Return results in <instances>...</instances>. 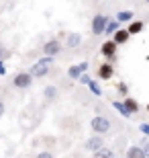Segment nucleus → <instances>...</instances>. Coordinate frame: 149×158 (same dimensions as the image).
<instances>
[{
	"instance_id": "4",
	"label": "nucleus",
	"mask_w": 149,
	"mask_h": 158,
	"mask_svg": "<svg viewBox=\"0 0 149 158\" xmlns=\"http://www.w3.org/2000/svg\"><path fill=\"white\" fill-rule=\"evenodd\" d=\"M108 21H110L108 17H104V15H96V17L92 19V33H94V35H104Z\"/></svg>"
},
{
	"instance_id": "27",
	"label": "nucleus",
	"mask_w": 149,
	"mask_h": 158,
	"mask_svg": "<svg viewBox=\"0 0 149 158\" xmlns=\"http://www.w3.org/2000/svg\"><path fill=\"white\" fill-rule=\"evenodd\" d=\"M143 150H145V154H147V158H149V142H145V144H143Z\"/></svg>"
},
{
	"instance_id": "7",
	"label": "nucleus",
	"mask_w": 149,
	"mask_h": 158,
	"mask_svg": "<svg viewBox=\"0 0 149 158\" xmlns=\"http://www.w3.org/2000/svg\"><path fill=\"white\" fill-rule=\"evenodd\" d=\"M59 52H61V43H59L57 39H49L45 45H43V56H53V58H55Z\"/></svg>"
},
{
	"instance_id": "26",
	"label": "nucleus",
	"mask_w": 149,
	"mask_h": 158,
	"mask_svg": "<svg viewBox=\"0 0 149 158\" xmlns=\"http://www.w3.org/2000/svg\"><path fill=\"white\" fill-rule=\"evenodd\" d=\"M6 74V66H4V60H0V76Z\"/></svg>"
},
{
	"instance_id": "12",
	"label": "nucleus",
	"mask_w": 149,
	"mask_h": 158,
	"mask_svg": "<svg viewBox=\"0 0 149 158\" xmlns=\"http://www.w3.org/2000/svg\"><path fill=\"white\" fill-rule=\"evenodd\" d=\"M127 29H129V33H131V35H139V33L145 29V23H143V21H131Z\"/></svg>"
},
{
	"instance_id": "1",
	"label": "nucleus",
	"mask_w": 149,
	"mask_h": 158,
	"mask_svg": "<svg viewBox=\"0 0 149 158\" xmlns=\"http://www.w3.org/2000/svg\"><path fill=\"white\" fill-rule=\"evenodd\" d=\"M53 64V56H43V58L37 62V64L31 68V74H33L35 78H41V76H47L49 74V66Z\"/></svg>"
},
{
	"instance_id": "29",
	"label": "nucleus",
	"mask_w": 149,
	"mask_h": 158,
	"mask_svg": "<svg viewBox=\"0 0 149 158\" xmlns=\"http://www.w3.org/2000/svg\"><path fill=\"white\" fill-rule=\"evenodd\" d=\"M145 109H147V111H149V103H147V107H145Z\"/></svg>"
},
{
	"instance_id": "22",
	"label": "nucleus",
	"mask_w": 149,
	"mask_h": 158,
	"mask_svg": "<svg viewBox=\"0 0 149 158\" xmlns=\"http://www.w3.org/2000/svg\"><path fill=\"white\" fill-rule=\"evenodd\" d=\"M8 56H10V52L4 47V43H0V60H6Z\"/></svg>"
},
{
	"instance_id": "3",
	"label": "nucleus",
	"mask_w": 149,
	"mask_h": 158,
	"mask_svg": "<svg viewBox=\"0 0 149 158\" xmlns=\"http://www.w3.org/2000/svg\"><path fill=\"white\" fill-rule=\"evenodd\" d=\"M90 127L94 134H106V131H110V121L102 115H96V117H92Z\"/></svg>"
},
{
	"instance_id": "16",
	"label": "nucleus",
	"mask_w": 149,
	"mask_h": 158,
	"mask_svg": "<svg viewBox=\"0 0 149 158\" xmlns=\"http://www.w3.org/2000/svg\"><path fill=\"white\" fill-rule=\"evenodd\" d=\"M123 103L127 105V109H129V111H131L133 115H135V113L139 111V103H137L135 99H133V97H125V101H123Z\"/></svg>"
},
{
	"instance_id": "24",
	"label": "nucleus",
	"mask_w": 149,
	"mask_h": 158,
	"mask_svg": "<svg viewBox=\"0 0 149 158\" xmlns=\"http://www.w3.org/2000/svg\"><path fill=\"white\" fill-rule=\"evenodd\" d=\"M139 129H141V134L149 135V123H141V125H139Z\"/></svg>"
},
{
	"instance_id": "25",
	"label": "nucleus",
	"mask_w": 149,
	"mask_h": 158,
	"mask_svg": "<svg viewBox=\"0 0 149 158\" xmlns=\"http://www.w3.org/2000/svg\"><path fill=\"white\" fill-rule=\"evenodd\" d=\"M37 158H53V154L51 152H39V154H37Z\"/></svg>"
},
{
	"instance_id": "14",
	"label": "nucleus",
	"mask_w": 149,
	"mask_h": 158,
	"mask_svg": "<svg viewBox=\"0 0 149 158\" xmlns=\"http://www.w3.org/2000/svg\"><path fill=\"white\" fill-rule=\"evenodd\" d=\"M119 29H120V21H119V19H112V21H108V25H106L104 35H115Z\"/></svg>"
},
{
	"instance_id": "21",
	"label": "nucleus",
	"mask_w": 149,
	"mask_h": 158,
	"mask_svg": "<svg viewBox=\"0 0 149 158\" xmlns=\"http://www.w3.org/2000/svg\"><path fill=\"white\" fill-rule=\"evenodd\" d=\"M116 90H119V94L127 97V93H129V86H127V82H119V84H116Z\"/></svg>"
},
{
	"instance_id": "11",
	"label": "nucleus",
	"mask_w": 149,
	"mask_h": 158,
	"mask_svg": "<svg viewBox=\"0 0 149 158\" xmlns=\"http://www.w3.org/2000/svg\"><path fill=\"white\" fill-rule=\"evenodd\" d=\"M80 43H82L80 33H68V37H65V45L68 47H78Z\"/></svg>"
},
{
	"instance_id": "10",
	"label": "nucleus",
	"mask_w": 149,
	"mask_h": 158,
	"mask_svg": "<svg viewBox=\"0 0 149 158\" xmlns=\"http://www.w3.org/2000/svg\"><path fill=\"white\" fill-rule=\"evenodd\" d=\"M127 158H147L143 146H131L127 150Z\"/></svg>"
},
{
	"instance_id": "18",
	"label": "nucleus",
	"mask_w": 149,
	"mask_h": 158,
	"mask_svg": "<svg viewBox=\"0 0 149 158\" xmlns=\"http://www.w3.org/2000/svg\"><path fill=\"white\" fill-rule=\"evenodd\" d=\"M116 19H119L120 23H131L133 21V10H120L119 15H116Z\"/></svg>"
},
{
	"instance_id": "9",
	"label": "nucleus",
	"mask_w": 149,
	"mask_h": 158,
	"mask_svg": "<svg viewBox=\"0 0 149 158\" xmlns=\"http://www.w3.org/2000/svg\"><path fill=\"white\" fill-rule=\"evenodd\" d=\"M112 39H115L119 45H125L127 41L131 39V33H129V29H119L115 35H112Z\"/></svg>"
},
{
	"instance_id": "5",
	"label": "nucleus",
	"mask_w": 149,
	"mask_h": 158,
	"mask_svg": "<svg viewBox=\"0 0 149 158\" xmlns=\"http://www.w3.org/2000/svg\"><path fill=\"white\" fill-rule=\"evenodd\" d=\"M116 47H119V43H116L115 39H108L106 43H102V47H100V53H102V56L108 60V62H115V58H116Z\"/></svg>"
},
{
	"instance_id": "28",
	"label": "nucleus",
	"mask_w": 149,
	"mask_h": 158,
	"mask_svg": "<svg viewBox=\"0 0 149 158\" xmlns=\"http://www.w3.org/2000/svg\"><path fill=\"white\" fill-rule=\"evenodd\" d=\"M2 115H4V103L0 101V117H2Z\"/></svg>"
},
{
	"instance_id": "15",
	"label": "nucleus",
	"mask_w": 149,
	"mask_h": 158,
	"mask_svg": "<svg viewBox=\"0 0 149 158\" xmlns=\"http://www.w3.org/2000/svg\"><path fill=\"white\" fill-rule=\"evenodd\" d=\"M82 74H84V70H82L80 64H78V66H69V68H68V76L72 78V80H78Z\"/></svg>"
},
{
	"instance_id": "2",
	"label": "nucleus",
	"mask_w": 149,
	"mask_h": 158,
	"mask_svg": "<svg viewBox=\"0 0 149 158\" xmlns=\"http://www.w3.org/2000/svg\"><path fill=\"white\" fill-rule=\"evenodd\" d=\"M33 78H35V76L31 74V72H18L17 76L12 78V86L25 90V88H29L31 84H33Z\"/></svg>"
},
{
	"instance_id": "19",
	"label": "nucleus",
	"mask_w": 149,
	"mask_h": 158,
	"mask_svg": "<svg viewBox=\"0 0 149 158\" xmlns=\"http://www.w3.org/2000/svg\"><path fill=\"white\" fill-rule=\"evenodd\" d=\"M43 97H45V101H53L55 97H57V88H55V86H45Z\"/></svg>"
},
{
	"instance_id": "6",
	"label": "nucleus",
	"mask_w": 149,
	"mask_h": 158,
	"mask_svg": "<svg viewBox=\"0 0 149 158\" xmlns=\"http://www.w3.org/2000/svg\"><path fill=\"white\" fill-rule=\"evenodd\" d=\"M96 76L100 78V80H110V78L115 76V68H112V62H104V64L98 66Z\"/></svg>"
},
{
	"instance_id": "8",
	"label": "nucleus",
	"mask_w": 149,
	"mask_h": 158,
	"mask_svg": "<svg viewBox=\"0 0 149 158\" xmlns=\"http://www.w3.org/2000/svg\"><path fill=\"white\" fill-rule=\"evenodd\" d=\"M100 148H104V140L100 138V135H94V138H90V140L86 142V150L96 152V150H100Z\"/></svg>"
},
{
	"instance_id": "13",
	"label": "nucleus",
	"mask_w": 149,
	"mask_h": 158,
	"mask_svg": "<svg viewBox=\"0 0 149 158\" xmlns=\"http://www.w3.org/2000/svg\"><path fill=\"white\" fill-rule=\"evenodd\" d=\"M112 107H115L116 111H119L120 115H123V117H127V119H129V117L133 115V113L129 111V109H127V105L123 103V101H112Z\"/></svg>"
},
{
	"instance_id": "17",
	"label": "nucleus",
	"mask_w": 149,
	"mask_h": 158,
	"mask_svg": "<svg viewBox=\"0 0 149 158\" xmlns=\"http://www.w3.org/2000/svg\"><path fill=\"white\" fill-rule=\"evenodd\" d=\"M94 158H116V156H115L112 150H108V148H100V150L94 152Z\"/></svg>"
},
{
	"instance_id": "23",
	"label": "nucleus",
	"mask_w": 149,
	"mask_h": 158,
	"mask_svg": "<svg viewBox=\"0 0 149 158\" xmlns=\"http://www.w3.org/2000/svg\"><path fill=\"white\" fill-rule=\"evenodd\" d=\"M90 80H92V78H90V76H88L86 72H84V74H82V76H80V78H78V82H80V84H90Z\"/></svg>"
},
{
	"instance_id": "30",
	"label": "nucleus",
	"mask_w": 149,
	"mask_h": 158,
	"mask_svg": "<svg viewBox=\"0 0 149 158\" xmlns=\"http://www.w3.org/2000/svg\"><path fill=\"white\" fill-rule=\"evenodd\" d=\"M145 2H147V4H149V0H145Z\"/></svg>"
},
{
	"instance_id": "20",
	"label": "nucleus",
	"mask_w": 149,
	"mask_h": 158,
	"mask_svg": "<svg viewBox=\"0 0 149 158\" xmlns=\"http://www.w3.org/2000/svg\"><path fill=\"white\" fill-rule=\"evenodd\" d=\"M88 86H90V90L94 93V97H102V88H100V84H98L96 80H90Z\"/></svg>"
}]
</instances>
